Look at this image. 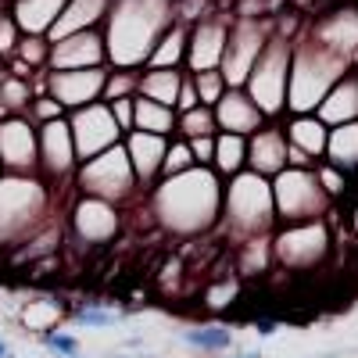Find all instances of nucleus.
Returning a JSON list of instances; mask_svg holds the SVG:
<instances>
[{
	"label": "nucleus",
	"instance_id": "f257e3e1",
	"mask_svg": "<svg viewBox=\"0 0 358 358\" xmlns=\"http://www.w3.org/2000/svg\"><path fill=\"white\" fill-rule=\"evenodd\" d=\"M219 176L212 169H187L179 176H165V183L158 187L155 194V212H158V222H165L169 229L183 233L187 226V208H190V233L212 226L219 219V208H222V197H219Z\"/></svg>",
	"mask_w": 358,
	"mask_h": 358
},
{
	"label": "nucleus",
	"instance_id": "f03ea898",
	"mask_svg": "<svg viewBox=\"0 0 358 358\" xmlns=\"http://www.w3.org/2000/svg\"><path fill=\"white\" fill-rule=\"evenodd\" d=\"M348 69V57L330 47H301L290 54V76H287V111L290 115H312L315 104L326 97Z\"/></svg>",
	"mask_w": 358,
	"mask_h": 358
},
{
	"label": "nucleus",
	"instance_id": "7ed1b4c3",
	"mask_svg": "<svg viewBox=\"0 0 358 358\" xmlns=\"http://www.w3.org/2000/svg\"><path fill=\"white\" fill-rule=\"evenodd\" d=\"M47 187L36 172H0V241H18L33 233L43 212Z\"/></svg>",
	"mask_w": 358,
	"mask_h": 358
},
{
	"label": "nucleus",
	"instance_id": "20e7f679",
	"mask_svg": "<svg viewBox=\"0 0 358 358\" xmlns=\"http://www.w3.org/2000/svg\"><path fill=\"white\" fill-rule=\"evenodd\" d=\"M226 219L233 229L241 233H258L268 229L276 219V204H273V187L268 179L258 172H236L229 176V187H226Z\"/></svg>",
	"mask_w": 358,
	"mask_h": 358
},
{
	"label": "nucleus",
	"instance_id": "39448f33",
	"mask_svg": "<svg viewBox=\"0 0 358 358\" xmlns=\"http://www.w3.org/2000/svg\"><path fill=\"white\" fill-rule=\"evenodd\" d=\"M326 190L319 187V176L312 165H287L283 172H276L273 183V204L276 215L290 222H312L322 208H326Z\"/></svg>",
	"mask_w": 358,
	"mask_h": 358
},
{
	"label": "nucleus",
	"instance_id": "423d86ee",
	"mask_svg": "<svg viewBox=\"0 0 358 358\" xmlns=\"http://www.w3.org/2000/svg\"><path fill=\"white\" fill-rule=\"evenodd\" d=\"M287 76H290V47H283L280 40L265 43V50L258 54V62L244 79L248 97L258 104L265 118H276L287 108Z\"/></svg>",
	"mask_w": 358,
	"mask_h": 358
},
{
	"label": "nucleus",
	"instance_id": "0eeeda50",
	"mask_svg": "<svg viewBox=\"0 0 358 358\" xmlns=\"http://www.w3.org/2000/svg\"><path fill=\"white\" fill-rule=\"evenodd\" d=\"M79 187L86 190V197H101V201H115V197H126L136 187V176L133 165L126 158V147L115 143L108 151L94 155L83 172H79Z\"/></svg>",
	"mask_w": 358,
	"mask_h": 358
},
{
	"label": "nucleus",
	"instance_id": "6e6552de",
	"mask_svg": "<svg viewBox=\"0 0 358 358\" xmlns=\"http://www.w3.org/2000/svg\"><path fill=\"white\" fill-rule=\"evenodd\" d=\"M69 133H72V143H76V158H83V162L108 151V147H115L118 140H122V129H118L111 108L97 104V101L72 111Z\"/></svg>",
	"mask_w": 358,
	"mask_h": 358
},
{
	"label": "nucleus",
	"instance_id": "1a4fd4ad",
	"mask_svg": "<svg viewBox=\"0 0 358 358\" xmlns=\"http://www.w3.org/2000/svg\"><path fill=\"white\" fill-rule=\"evenodd\" d=\"M265 36H262V25L244 18V22H236V25H226V47H222V79L226 86H244L251 65L258 62V54L265 50Z\"/></svg>",
	"mask_w": 358,
	"mask_h": 358
},
{
	"label": "nucleus",
	"instance_id": "9d476101",
	"mask_svg": "<svg viewBox=\"0 0 358 358\" xmlns=\"http://www.w3.org/2000/svg\"><path fill=\"white\" fill-rule=\"evenodd\" d=\"M326 251H330V233H326V226L319 219H312V222H290L276 236V255L290 268H308Z\"/></svg>",
	"mask_w": 358,
	"mask_h": 358
},
{
	"label": "nucleus",
	"instance_id": "9b49d317",
	"mask_svg": "<svg viewBox=\"0 0 358 358\" xmlns=\"http://www.w3.org/2000/svg\"><path fill=\"white\" fill-rule=\"evenodd\" d=\"M0 172H36V126L25 115L0 118Z\"/></svg>",
	"mask_w": 358,
	"mask_h": 358
},
{
	"label": "nucleus",
	"instance_id": "f8f14e48",
	"mask_svg": "<svg viewBox=\"0 0 358 358\" xmlns=\"http://www.w3.org/2000/svg\"><path fill=\"white\" fill-rule=\"evenodd\" d=\"M76 143H72V133H69V122L65 118H54V122H43L36 129V169H43V176L50 179H65L72 176V165H76Z\"/></svg>",
	"mask_w": 358,
	"mask_h": 358
},
{
	"label": "nucleus",
	"instance_id": "ddd939ff",
	"mask_svg": "<svg viewBox=\"0 0 358 358\" xmlns=\"http://www.w3.org/2000/svg\"><path fill=\"white\" fill-rule=\"evenodd\" d=\"M104 62V29L90 25L79 33H69L62 40L50 43V57L47 65L54 69H97Z\"/></svg>",
	"mask_w": 358,
	"mask_h": 358
},
{
	"label": "nucleus",
	"instance_id": "4468645a",
	"mask_svg": "<svg viewBox=\"0 0 358 358\" xmlns=\"http://www.w3.org/2000/svg\"><path fill=\"white\" fill-rule=\"evenodd\" d=\"M101 90H104V72L101 69H57L50 76L47 94L65 111H76V108L94 104V97L101 94Z\"/></svg>",
	"mask_w": 358,
	"mask_h": 358
},
{
	"label": "nucleus",
	"instance_id": "2eb2a0df",
	"mask_svg": "<svg viewBox=\"0 0 358 358\" xmlns=\"http://www.w3.org/2000/svg\"><path fill=\"white\" fill-rule=\"evenodd\" d=\"M215 126L222 133H236V136H251L255 129H262L265 115L258 111V104L248 97L244 86H229L226 94L215 101Z\"/></svg>",
	"mask_w": 358,
	"mask_h": 358
},
{
	"label": "nucleus",
	"instance_id": "dca6fc26",
	"mask_svg": "<svg viewBox=\"0 0 358 358\" xmlns=\"http://www.w3.org/2000/svg\"><path fill=\"white\" fill-rule=\"evenodd\" d=\"M290 162V147H287V133L268 126V129H255L248 136V169L258 176H276L283 172Z\"/></svg>",
	"mask_w": 358,
	"mask_h": 358
},
{
	"label": "nucleus",
	"instance_id": "f3484780",
	"mask_svg": "<svg viewBox=\"0 0 358 358\" xmlns=\"http://www.w3.org/2000/svg\"><path fill=\"white\" fill-rule=\"evenodd\" d=\"M226 25L219 18H204L194 25V33L187 40V62L194 72H212L222 62V47H226Z\"/></svg>",
	"mask_w": 358,
	"mask_h": 358
},
{
	"label": "nucleus",
	"instance_id": "a211bd4d",
	"mask_svg": "<svg viewBox=\"0 0 358 358\" xmlns=\"http://www.w3.org/2000/svg\"><path fill=\"white\" fill-rule=\"evenodd\" d=\"M315 118L322 126H344L358 118V76H341L326 97L315 104Z\"/></svg>",
	"mask_w": 358,
	"mask_h": 358
},
{
	"label": "nucleus",
	"instance_id": "6ab92c4d",
	"mask_svg": "<svg viewBox=\"0 0 358 358\" xmlns=\"http://www.w3.org/2000/svg\"><path fill=\"white\" fill-rule=\"evenodd\" d=\"M126 147V158L133 165V176L136 183H151V179L162 176V158H165V147L169 140L165 136H155V133H129V140L122 143Z\"/></svg>",
	"mask_w": 358,
	"mask_h": 358
},
{
	"label": "nucleus",
	"instance_id": "aec40b11",
	"mask_svg": "<svg viewBox=\"0 0 358 358\" xmlns=\"http://www.w3.org/2000/svg\"><path fill=\"white\" fill-rule=\"evenodd\" d=\"M69 0H11V22L22 36H47Z\"/></svg>",
	"mask_w": 358,
	"mask_h": 358
},
{
	"label": "nucleus",
	"instance_id": "412c9836",
	"mask_svg": "<svg viewBox=\"0 0 358 358\" xmlns=\"http://www.w3.org/2000/svg\"><path fill=\"white\" fill-rule=\"evenodd\" d=\"M283 133H287V147H290L294 158H301V155L319 158L326 151V133L330 129H326L315 115H290Z\"/></svg>",
	"mask_w": 358,
	"mask_h": 358
},
{
	"label": "nucleus",
	"instance_id": "4be33fe9",
	"mask_svg": "<svg viewBox=\"0 0 358 358\" xmlns=\"http://www.w3.org/2000/svg\"><path fill=\"white\" fill-rule=\"evenodd\" d=\"M322 155L330 158L326 165H334L344 176L358 172V118L355 122H344L337 133H326V151Z\"/></svg>",
	"mask_w": 358,
	"mask_h": 358
},
{
	"label": "nucleus",
	"instance_id": "5701e85b",
	"mask_svg": "<svg viewBox=\"0 0 358 358\" xmlns=\"http://www.w3.org/2000/svg\"><path fill=\"white\" fill-rule=\"evenodd\" d=\"M179 90H183V76H179L176 69H151V72H143L136 79V94L147 97V101H155V104H165L176 111V97H179Z\"/></svg>",
	"mask_w": 358,
	"mask_h": 358
},
{
	"label": "nucleus",
	"instance_id": "b1692460",
	"mask_svg": "<svg viewBox=\"0 0 358 358\" xmlns=\"http://www.w3.org/2000/svg\"><path fill=\"white\" fill-rule=\"evenodd\" d=\"M133 122L140 133H155V136H172L176 133V111L165 108V104H155L147 97H136L133 101Z\"/></svg>",
	"mask_w": 358,
	"mask_h": 358
},
{
	"label": "nucleus",
	"instance_id": "393cba45",
	"mask_svg": "<svg viewBox=\"0 0 358 358\" xmlns=\"http://www.w3.org/2000/svg\"><path fill=\"white\" fill-rule=\"evenodd\" d=\"M212 169H219L222 176H236L248 169V136L236 133H215V158Z\"/></svg>",
	"mask_w": 358,
	"mask_h": 358
},
{
	"label": "nucleus",
	"instance_id": "a878e982",
	"mask_svg": "<svg viewBox=\"0 0 358 358\" xmlns=\"http://www.w3.org/2000/svg\"><path fill=\"white\" fill-rule=\"evenodd\" d=\"M179 57H187V25L183 22L165 29L162 40L151 50V57H147V65H151V69H176Z\"/></svg>",
	"mask_w": 358,
	"mask_h": 358
},
{
	"label": "nucleus",
	"instance_id": "bb28decb",
	"mask_svg": "<svg viewBox=\"0 0 358 358\" xmlns=\"http://www.w3.org/2000/svg\"><path fill=\"white\" fill-rule=\"evenodd\" d=\"M215 115L212 108H190L176 115V133L179 140H194V136H215Z\"/></svg>",
	"mask_w": 358,
	"mask_h": 358
},
{
	"label": "nucleus",
	"instance_id": "cd10ccee",
	"mask_svg": "<svg viewBox=\"0 0 358 358\" xmlns=\"http://www.w3.org/2000/svg\"><path fill=\"white\" fill-rule=\"evenodd\" d=\"M187 344L197 351H226L233 348V334L226 326H194V330H187Z\"/></svg>",
	"mask_w": 358,
	"mask_h": 358
},
{
	"label": "nucleus",
	"instance_id": "c85d7f7f",
	"mask_svg": "<svg viewBox=\"0 0 358 358\" xmlns=\"http://www.w3.org/2000/svg\"><path fill=\"white\" fill-rule=\"evenodd\" d=\"M190 86H194V94H197L201 108H215V101H219V97L226 94V90H229L219 69H212V72H197V76L190 79Z\"/></svg>",
	"mask_w": 358,
	"mask_h": 358
},
{
	"label": "nucleus",
	"instance_id": "c756f323",
	"mask_svg": "<svg viewBox=\"0 0 358 358\" xmlns=\"http://www.w3.org/2000/svg\"><path fill=\"white\" fill-rule=\"evenodd\" d=\"M18 62L33 72L40 65H47V57H50V40L47 36H18Z\"/></svg>",
	"mask_w": 358,
	"mask_h": 358
},
{
	"label": "nucleus",
	"instance_id": "7c9ffc66",
	"mask_svg": "<svg viewBox=\"0 0 358 358\" xmlns=\"http://www.w3.org/2000/svg\"><path fill=\"white\" fill-rule=\"evenodd\" d=\"M194 169V155H190V143L187 140H169L165 147V158H162V176H179Z\"/></svg>",
	"mask_w": 358,
	"mask_h": 358
},
{
	"label": "nucleus",
	"instance_id": "2f4dec72",
	"mask_svg": "<svg viewBox=\"0 0 358 358\" xmlns=\"http://www.w3.org/2000/svg\"><path fill=\"white\" fill-rule=\"evenodd\" d=\"M29 115L40 118V122H54V118H65V108L57 104L50 94H43V97H36L33 104H29Z\"/></svg>",
	"mask_w": 358,
	"mask_h": 358
},
{
	"label": "nucleus",
	"instance_id": "473e14b6",
	"mask_svg": "<svg viewBox=\"0 0 358 358\" xmlns=\"http://www.w3.org/2000/svg\"><path fill=\"white\" fill-rule=\"evenodd\" d=\"M133 90H136V76L133 72H118L115 79H104V90H101V94H108V97H129L133 94Z\"/></svg>",
	"mask_w": 358,
	"mask_h": 358
},
{
	"label": "nucleus",
	"instance_id": "72a5a7b5",
	"mask_svg": "<svg viewBox=\"0 0 358 358\" xmlns=\"http://www.w3.org/2000/svg\"><path fill=\"white\" fill-rule=\"evenodd\" d=\"M43 344H47L54 355H62V358H76V355H79V341H76L72 334H57V330H54V334L43 337Z\"/></svg>",
	"mask_w": 358,
	"mask_h": 358
},
{
	"label": "nucleus",
	"instance_id": "f704fd0d",
	"mask_svg": "<svg viewBox=\"0 0 358 358\" xmlns=\"http://www.w3.org/2000/svg\"><path fill=\"white\" fill-rule=\"evenodd\" d=\"M187 143H190L194 165H208V169H212V158H215V136H194V140H187Z\"/></svg>",
	"mask_w": 358,
	"mask_h": 358
},
{
	"label": "nucleus",
	"instance_id": "c9c22d12",
	"mask_svg": "<svg viewBox=\"0 0 358 358\" xmlns=\"http://www.w3.org/2000/svg\"><path fill=\"white\" fill-rule=\"evenodd\" d=\"M76 322H79V326H111V322H115V312H104V308H97V305H86V308L76 312Z\"/></svg>",
	"mask_w": 358,
	"mask_h": 358
},
{
	"label": "nucleus",
	"instance_id": "e433bc0d",
	"mask_svg": "<svg viewBox=\"0 0 358 358\" xmlns=\"http://www.w3.org/2000/svg\"><path fill=\"white\" fill-rule=\"evenodd\" d=\"M18 25L11 22V15H0V54H15L18 47Z\"/></svg>",
	"mask_w": 358,
	"mask_h": 358
},
{
	"label": "nucleus",
	"instance_id": "4c0bfd02",
	"mask_svg": "<svg viewBox=\"0 0 358 358\" xmlns=\"http://www.w3.org/2000/svg\"><path fill=\"white\" fill-rule=\"evenodd\" d=\"M108 108H111V115H115L118 129L129 133V129H133V101H129V97H118V101H115V104H108Z\"/></svg>",
	"mask_w": 358,
	"mask_h": 358
},
{
	"label": "nucleus",
	"instance_id": "58836bf2",
	"mask_svg": "<svg viewBox=\"0 0 358 358\" xmlns=\"http://www.w3.org/2000/svg\"><path fill=\"white\" fill-rule=\"evenodd\" d=\"M233 358H258V351H244V355H233Z\"/></svg>",
	"mask_w": 358,
	"mask_h": 358
},
{
	"label": "nucleus",
	"instance_id": "ea45409f",
	"mask_svg": "<svg viewBox=\"0 0 358 358\" xmlns=\"http://www.w3.org/2000/svg\"><path fill=\"white\" fill-rule=\"evenodd\" d=\"M0 358H8V344L4 341H0Z\"/></svg>",
	"mask_w": 358,
	"mask_h": 358
}]
</instances>
